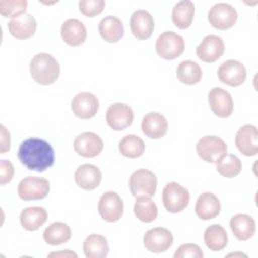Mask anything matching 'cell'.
Here are the masks:
<instances>
[{
    "mask_svg": "<svg viewBox=\"0 0 258 258\" xmlns=\"http://www.w3.org/2000/svg\"><path fill=\"white\" fill-rule=\"evenodd\" d=\"M1 131V145H0V153L4 154L5 152L9 151L10 149V133L5 128L4 125H0Z\"/></svg>",
    "mask_w": 258,
    "mask_h": 258,
    "instance_id": "f35d334b",
    "label": "cell"
},
{
    "mask_svg": "<svg viewBox=\"0 0 258 258\" xmlns=\"http://www.w3.org/2000/svg\"><path fill=\"white\" fill-rule=\"evenodd\" d=\"M72 237L69 225L62 222H54L43 231V240L49 245H60L67 243Z\"/></svg>",
    "mask_w": 258,
    "mask_h": 258,
    "instance_id": "f546056e",
    "label": "cell"
},
{
    "mask_svg": "<svg viewBox=\"0 0 258 258\" xmlns=\"http://www.w3.org/2000/svg\"><path fill=\"white\" fill-rule=\"evenodd\" d=\"M167 120L158 112H150L146 114L141 122V129L143 133L153 139L164 136L167 132Z\"/></svg>",
    "mask_w": 258,
    "mask_h": 258,
    "instance_id": "7402d4cb",
    "label": "cell"
},
{
    "mask_svg": "<svg viewBox=\"0 0 258 258\" xmlns=\"http://www.w3.org/2000/svg\"><path fill=\"white\" fill-rule=\"evenodd\" d=\"M98 211L103 220L110 223L117 222L123 215L124 204L117 192L109 190L100 197Z\"/></svg>",
    "mask_w": 258,
    "mask_h": 258,
    "instance_id": "ba28073f",
    "label": "cell"
},
{
    "mask_svg": "<svg viewBox=\"0 0 258 258\" xmlns=\"http://www.w3.org/2000/svg\"><path fill=\"white\" fill-rule=\"evenodd\" d=\"M208 101L211 110L218 117L226 118L232 115L234 104L232 96L228 91L220 87H215L210 90Z\"/></svg>",
    "mask_w": 258,
    "mask_h": 258,
    "instance_id": "7c38bea8",
    "label": "cell"
},
{
    "mask_svg": "<svg viewBox=\"0 0 258 258\" xmlns=\"http://www.w3.org/2000/svg\"><path fill=\"white\" fill-rule=\"evenodd\" d=\"M18 159L30 170L44 171L54 163L52 146L41 138L30 137L22 141L18 148Z\"/></svg>",
    "mask_w": 258,
    "mask_h": 258,
    "instance_id": "6da1fadb",
    "label": "cell"
},
{
    "mask_svg": "<svg viewBox=\"0 0 258 258\" xmlns=\"http://www.w3.org/2000/svg\"><path fill=\"white\" fill-rule=\"evenodd\" d=\"M79 8L84 15L88 17H94L103 11V9L105 8V1L104 0H80Z\"/></svg>",
    "mask_w": 258,
    "mask_h": 258,
    "instance_id": "d590c367",
    "label": "cell"
},
{
    "mask_svg": "<svg viewBox=\"0 0 258 258\" xmlns=\"http://www.w3.org/2000/svg\"><path fill=\"white\" fill-rule=\"evenodd\" d=\"M204 241L211 251L218 252L226 247L228 243V235L221 225L213 224L205 230Z\"/></svg>",
    "mask_w": 258,
    "mask_h": 258,
    "instance_id": "f1b7e54d",
    "label": "cell"
},
{
    "mask_svg": "<svg viewBox=\"0 0 258 258\" xmlns=\"http://www.w3.org/2000/svg\"><path fill=\"white\" fill-rule=\"evenodd\" d=\"M216 167L222 176L232 178L241 172L242 163L238 156L226 153L216 161Z\"/></svg>",
    "mask_w": 258,
    "mask_h": 258,
    "instance_id": "836d02e7",
    "label": "cell"
},
{
    "mask_svg": "<svg viewBox=\"0 0 258 258\" xmlns=\"http://www.w3.org/2000/svg\"><path fill=\"white\" fill-rule=\"evenodd\" d=\"M238 150L245 156H254L258 153V131L257 127L247 124L238 129L235 137Z\"/></svg>",
    "mask_w": 258,
    "mask_h": 258,
    "instance_id": "4fadbf2b",
    "label": "cell"
},
{
    "mask_svg": "<svg viewBox=\"0 0 258 258\" xmlns=\"http://www.w3.org/2000/svg\"><path fill=\"white\" fill-rule=\"evenodd\" d=\"M102 180L101 170L94 164L85 163L80 165L75 172L77 185L86 190H92L99 186Z\"/></svg>",
    "mask_w": 258,
    "mask_h": 258,
    "instance_id": "d6986e66",
    "label": "cell"
},
{
    "mask_svg": "<svg viewBox=\"0 0 258 258\" xmlns=\"http://www.w3.org/2000/svg\"><path fill=\"white\" fill-rule=\"evenodd\" d=\"M195 14V5L190 0H182L177 2L171 13L173 24L181 29L189 27L192 22Z\"/></svg>",
    "mask_w": 258,
    "mask_h": 258,
    "instance_id": "4316f807",
    "label": "cell"
},
{
    "mask_svg": "<svg viewBox=\"0 0 258 258\" xmlns=\"http://www.w3.org/2000/svg\"><path fill=\"white\" fill-rule=\"evenodd\" d=\"M173 243L171 232L165 228L157 227L148 230L143 236L145 248L152 253H161L170 248Z\"/></svg>",
    "mask_w": 258,
    "mask_h": 258,
    "instance_id": "8fae6325",
    "label": "cell"
},
{
    "mask_svg": "<svg viewBox=\"0 0 258 258\" xmlns=\"http://www.w3.org/2000/svg\"><path fill=\"white\" fill-rule=\"evenodd\" d=\"M99 32L107 42H117L124 34V26L120 18L113 15L105 16L99 23Z\"/></svg>",
    "mask_w": 258,
    "mask_h": 258,
    "instance_id": "d4e9b609",
    "label": "cell"
},
{
    "mask_svg": "<svg viewBox=\"0 0 258 258\" xmlns=\"http://www.w3.org/2000/svg\"><path fill=\"white\" fill-rule=\"evenodd\" d=\"M230 227L234 236L240 241L250 239L256 230L254 219L247 214H236L230 220Z\"/></svg>",
    "mask_w": 258,
    "mask_h": 258,
    "instance_id": "cb8c5ba5",
    "label": "cell"
},
{
    "mask_svg": "<svg viewBox=\"0 0 258 258\" xmlns=\"http://www.w3.org/2000/svg\"><path fill=\"white\" fill-rule=\"evenodd\" d=\"M71 108L77 117L90 119L94 117L99 110V100L92 93L81 92L73 98Z\"/></svg>",
    "mask_w": 258,
    "mask_h": 258,
    "instance_id": "2e32d148",
    "label": "cell"
},
{
    "mask_svg": "<svg viewBox=\"0 0 258 258\" xmlns=\"http://www.w3.org/2000/svg\"><path fill=\"white\" fill-rule=\"evenodd\" d=\"M157 54L164 59H174L184 50V40L179 34L167 30L162 32L155 44Z\"/></svg>",
    "mask_w": 258,
    "mask_h": 258,
    "instance_id": "3957f363",
    "label": "cell"
},
{
    "mask_svg": "<svg viewBox=\"0 0 258 258\" xmlns=\"http://www.w3.org/2000/svg\"><path fill=\"white\" fill-rule=\"evenodd\" d=\"M144 150L145 144L143 140L135 134L125 135L119 141L120 153L128 158H137L143 154Z\"/></svg>",
    "mask_w": 258,
    "mask_h": 258,
    "instance_id": "1f68e13d",
    "label": "cell"
},
{
    "mask_svg": "<svg viewBox=\"0 0 258 258\" xmlns=\"http://www.w3.org/2000/svg\"><path fill=\"white\" fill-rule=\"evenodd\" d=\"M177 79L186 85H194L202 79V69L194 60H183L176 69Z\"/></svg>",
    "mask_w": 258,
    "mask_h": 258,
    "instance_id": "d6a6232c",
    "label": "cell"
},
{
    "mask_svg": "<svg viewBox=\"0 0 258 258\" xmlns=\"http://www.w3.org/2000/svg\"><path fill=\"white\" fill-rule=\"evenodd\" d=\"M20 224L27 231L38 230L47 220V213L43 207H28L20 213Z\"/></svg>",
    "mask_w": 258,
    "mask_h": 258,
    "instance_id": "484cf974",
    "label": "cell"
},
{
    "mask_svg": "<svg viewBox=\"0 0 258 258\" xmlns=\"http://www.w3.org/2000/svg\"><path fill=\"white\" fill-rule=\"evenodd\" d=\"M60 34L66 43L72 46H78L86 40L87 29L84 23L79 19L70 18L62 23Z\"/></svg>",
    "mask_w": 258,
    "mask_h": 258,
    "instance_id": "44dd1931",
    "label": "cell"
},
{
    "mask_svg": "<svg viewBox=\"0 0 258 258\" xmlns=\"http://www.w3.org/2000/svg\"><path fill=\"white\" fill-rule=\"evenodd\" d=\"M225 141L216 135H205L197 143V153L205 161L214 163L227 153Z\"/></svg>",
    "mask_w": 258,
    "mask_h": 258,
    "instance_id": "5b68a950",
    "label": "cell"
},
{
    "mask_svg": "<svg viewBox=\"0 0 258 258\" xmlns=\"http://www.w3.org/2000/svg\"><path fill=\"white\" fill-rule=\"evenodd\" d=\"M83 250L87 258H104L109 253V245L104 236L91 234L85 239Z\"/></svg>",
    "mask_w": 258,
    "mask_h": 258,
    "instance_id": "83f0119b",
    "label": "cell"
},
{
    "mask_svg": "<svg viewBox=\"0 0 258 258\" xmlns=\"http://www.w3.org/2000/svg\"><path fill=\"white\" fill-rule=\"evenodd\" d=\"M238 17L236 8L229 3L219 2L214 4L208 13V20L212 26L218 29L231 28Z\"/></svg>",
    "mask_w": 258,
    "mask_h": 258,
    "instance_id": "9c48e42d",
    "label": "cell"
},
{
    "mask_svg": "<svg viewBox=\"0 0 258 258\" xmlns=\"http://www.w3.org/2000/svg\"><path fill=\"white\" fill-rule=\"evenodd\" d=\"M221 210L219 199L212 192L206 191L199 196L195 211L197 216L202 220H211L216 218Z\"/></svg>",
    "mask_w": 258,
    "mask_h": 258,
    "instance_id": "603a6c76",
    "label": "cell"
},
{
    "mask_svg": "<svg viewBox=\"0 0 258 258\" xmlns=\"http://www.w3.org/2000/svg\"><path fill=\"white\" fill-rule=\"evenodd\" d=\"M204 254L201 248L197 244H183L177 248V250L174 253V258H203Z\"/></svg>",
    "mask_w": 258,
    "mask_h": 258,
    "instance_id": "8d00e7d4",
    "label": "cell"
},
{
    "mask_svg": "<svg viewBox=\"0 0 258 258\" xmlns=\"http://www.w3.org/2000/svg\"><path fill=\"white\" fill-rule=\"evenodd\" d=\"M225 51L223 39L215 34L206 35L197 47L198 57L205 62H214L218 60Z\"/></svg>",
    "mask_w": 258,
    "mask_h": 258,
    "instance_id": "5bb4252c",
    "label": "cell"
},
{
    "mask_svg": "<svg viewBox=\"0 0 258 258\" xmlns=\"http://www.w3.org/2000/svg\"><path fill=\"white\" fill-rule=\"evenodd\" d=\"M32 79L40 85L53 84L59 77L60 68L58 61L49 53L35 54L29 64Z\"/></svg>",
    "mask_w": 258,
    "mask_h": 258,
    "instance_id": "7a4b0ae2",
    "label": "cell"
},
{
    "mask_svg": "<svg viewBox=\"0 0 258 258\" xmlns=\"http://www.w3.org/2000/svg\"><path fill=\"white\" fill-rule=\"evenodd\" d=\"M156 176L148 169H137L129 177V187L134 197H152L156 191Z\"/></svg>",
    "mask_w": 258,
    "mask_h": 258,
    "instance_id": "8992f818",
    "label": "cell"
},
{
    "mask_svg": "<svg viewBox=\"0 0 258 258\" xmlns=\"http://www.w3.org/2000/svg\"><path fill=\"white\" fill-rule=\"evenodd\" d=\"M218 78L228 86L237 87L246 80V69L239 60L228 59L218 69Z\"/></svg>",
    "mask_w": 258,
    "mask_h": 258,
    "instance_id": "9a60e30c",
    "label": "cell"
},
{
    "mask_svg": "<svg viewBox=\"0 0 258 258\" xmlns=\"http://www.w3.org/2000/svg\"><path fill=\"white\" fill-rule=\"evenodd\" d=\"M134 114L129 105L124 103L112 104L106 112V121L114 130H123L133 122Z\"/></svg>",
    "mask_w": 258,
    "mask_h": 258,
    "instance_id": "e0dca14e",
    "label": "cell"
},
{
    "mask_svg": "<svg viewBox=\"0 0 258 258\" xmlns=\"http://www.w3.org/2000/svg\"><path fill=\"white\" fill-rule=\"evenodd\" d=\"M134 213L138 220L144 223H150L157 217L158 210L155 203L147 196L136 197L134 204Z\"/></svg>",
    "mask_w": 258,
    "mask_h": 258,
    "instance_id": "4dcf8cb0",
    "label": "cell"
},
{
    "mask_svg": "<svg viewBox=\"0 0 258 258\" xmlns=\"http://www.w3.org/2000/svg\"><path fill=\"white\" fill-rule=\"evenodd\" d=\"M52 256H64V257H77L78 255L75 253V252H72V251H70V250H67V251H64V252H58V253H56V252H52V253H50L47 257H52Z\"/></svg>",
    "mask_w": 258,
    "mask_h": 258,
    "instance_id": "ab89813d",
    "label": "cell"
},
{
    "mask_svg": "<svg viewBox=\"0 0 258 258\" xmlns=\"http://www.w3.org/2000/svg\"><path fill=\"white\" fill-rule=\"evenodd\" d=\"M26 0H0V13L4 17L15 18L25 13Z\"/></svg>",
    "mask_w": 258,
    "mask_h": 258,
    "instance_id": "e575fe53",
    "label": "cell"
},
{
    "mask_svg": "<svg viewBox=\"0 0 258 258\" xmlns=\"http://www.w3.org/2000/svg\"><path fill=\"white\" fill-rule=\"evenodd\" d=\"M189 202V191L177 182H169L162 189V203L171 213L181 212Z\"/></svg>",
    "mask_w": 258,
    "mask_h": 258,
    "instance_id": "277c9868",
    "label": "cell"
},
{
    "mask_svg": "<svg viewBox=\"0 0 258 258\" xmlns=\"http://www.w3.org/2000/svg\"><path fill=\"white\" fill-rule=\"evenodd\" d=\"M103 146L102 138L91 131L82 132L74 140L75 151L79 155L87 158L99 155L103 150Z\"/></svg>",
    "mask_w": 258,
    "mask_h": 258,
    "instance_id": "30bf717a",
    "label": "cell"
},
{
    "mask_svg": "<svg viewBox=\"0 0 258 258\" xmlns=\"http://www.w3.org/2000/svg\"><path fill=\"white\" fill-rule=\"evenodd\" d=\"M14 174V167L9 160H0V184L8 183Z\"/></svg>",
    "mask_w": 258,
    "mask_h": 258,
    "instance_id": "74e56055",
    "label": "cell"
},
{
    "mask_svg": "<svg viewBox=\"0 0 258 258\" xmlns=\"http://www.w3.org/2000/svg\"><path fill=\"white\" fill-rule=\"evenodd\" d=\"M49 181L42 177L27 176L23 178L17 187V192L20 199L24 201L42 200L49 192Z\"/></svg>",
    "mask_w": 258,
    "mask_h": 258,
    "instance_id": "52a82bcc",
    "label": "cell"
},
{
    "mask_svg": "<svg viewBox=\"0 0 258 258\" xmlns=\"http://www.w3.org/2000/svg\"><path fill=\"white\" fill-rule=\"evenodd\" d=\"M130 28L131 32L137 39L145 40L149 38L153 32V17L147 10L137 9L130 17Z\"/></svg>",
    "mask_w": 258,
    "mask_h": 258,
    "instance_id": "ac0fdd59",
    "label": "cell"
},
{
    "mask_svg": "<svg viewBox=\"0 0 258 258\" xmlns=\"http://www.w3.org/2000/svg\"><path fill=\"white\" fill-rule=\"evenodd\" d=\"M36 20L30 13H23L8 22V29L12 36L17 39H27L36 30Z\"/></svg>",
    "mask_w": 258,
    "mask_h": 258,
    "instance_id": "ffe728a7",
    "label": "cell"
}]
</instances>
